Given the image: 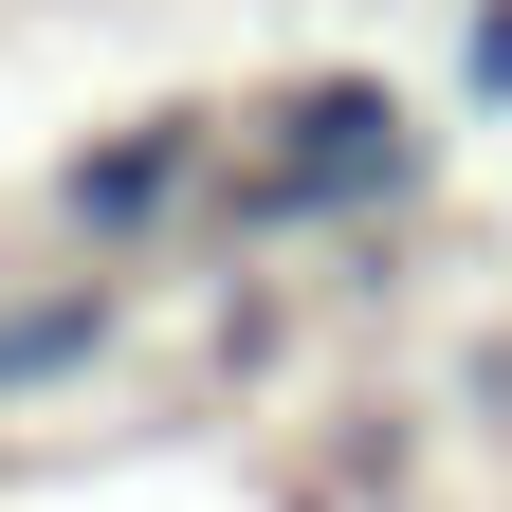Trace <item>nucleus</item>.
<instances>
[{"label": "nucleus", "instance_id": "obj_4", "mask_svg": "<svg viewBox=\"0 0 512 512\" xmlns=\"http://www.w3.org/2000/svg\"><path fill=\"white\" fill-rule=\"evenodd\" d=\"M476 92L512 110V0H476Z\"/></svg>", "mask_w": 512, "mask_h": 512}, {"label": "nucleus", "instance_id": "obj_2", "mask_svg": "<svg viewBox=\"0 0 512 512\" xmlns=\"http://www.w3.org/2000/svg\"><path fill=\"white\" fill-rule=\"evenodd\" d=\"M202 165H220V110H147V128H110V147L55 165V220L74 238H147V220L202 202Z\"/></svg>", "mask_w": 512, "mask_h": 512}, {"label": "nucleus", "instance_id": "obj_3", "mask_svg": "<svg viewBox=\"0 0 512 512\" xmlns=\"http://www.w3.org/2000/svg\"><path fill=\"white\" fill-rule=\"evenodd\" d=\"M110 366V293H19L0 311V403H37V384H74Z\"/></svg>", "mask_w": 512, "mask_h": 512}, {"label": "nucleus", "instance_id": "obj_1", "mask_svg": "<svg viewBox=\"0 0 512 512\" xmlns=\"http://www.w3.org/2000/svg\"><path fill=\"white\" fill-rule=\"evenodd\" d=\"M421 110L384 92V74H311L256 110V183H238V220L275 238V220H384V202H421Z\"/></svg>", "mask_w": 512, "mask_h": 512}]
</instances>
